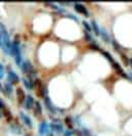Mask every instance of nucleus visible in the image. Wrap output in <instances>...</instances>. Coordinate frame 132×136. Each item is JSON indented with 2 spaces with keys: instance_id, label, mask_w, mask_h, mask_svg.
Masks as SVG:
<instances>
[{
  "instance_id": "obj_1",
  "label": "nucleus",
  "mask_w": 132,
  "mask_h": 136,
  "mask_svg": "<svg viewBox=\"0 0 132 136\" xmlns=\"http://www.w3.org/2000/svg\"><path fill=\"white\" fill-rule=\"evenodd\" d=\"M20 77L13 70H8V74H7V82L12 84H16L20 82Z\"/></svg>"
},
{
  "instance_id": "obj_2",
  "label": "nucleus",
  "mask_w": 132,
  "mask_h": 136,
  "mask_svg": "<svg viewBox=\"0 0 132 136\" xmlns=\"http://www.w3.org/2000/svg\"><path fill=\"white\" fill-rule=\"evenodd\" d=\"M21 69H22V72L24 74H27V75H30L32 72L34 71V68H33V65L30 60H24L21 66Z\"/></svg>"
},
{
  "instance_id": "obj_3",
  "label": "nucleus",
  "mask_w": 132,
  "mask_h": 136,
  "mask_svg": "<svg viewBox=\"0 0 132 136\" xmlns=\"http://www.w3.org/2000/svg\"><path fill=\"white\" fill-rule=\"evenodd\" d=\"M74 8H75V10L77 12H79L81 13V15H83L85 16H89V12L87 10V8H86L83 4H81V3H75L74 4Z\"/></svg>"
},
{
  "instance_id": "obj_4",
  "label": "nucleus",
  "mask_w": 132,
  "mask_h": 136,
  "mask_svg": "<svg viewBox=\"0 0 132 136\" xmlns=\"http://www.w3.org/2000/svg\"><path fill=\"white\" fill-rule=\"evenodd\" d=\"M35 105V100H34V97L32 95L28 94L26 96V99H25V102H24V107L26 110H31L32 107L34 106Z\"/></svg>"
},
{
  "instance_id": "obj_5",
  "label": "nucleus",
  "mask_w": 132,
  "mask_h": 136,
  "mask_svg": "<svg viewBox=\"0 0 132 136\" xmlns=\"http://www.w3.org/2000/svg\"><path fill=\"white\" fill-rule=\"evenodd\" d=\"M26 96H27V95H26V93L24 92L23 88L17 87V89H16V99H17V102H19L20 105H23V103L25 102Z\"/></svg>"
},
{
  "instance_id": "obj_6",
  "label": "nucleus",
  "mask_w": 132,
  "mask_h": 136,
  "mask_svg": "<svg viewBox=\"0 0 132 136\" xmlns=\"http://www.w3.org/2000/svg\"><path fill=\"white\" fill-rule=\"evenodd\" d=\"M49 128L55 133H63V127L60 123H50Z\"/></svg>"
},
{
  "instance_id": "obj_7",
  "label": "nucleus",
  "mask_w": 132,
  "mask_h": 136,
  "mask_svg": "<svg viewBox=\"0 0 132 136\" xmlns=\"http://www.w3.org/2000/svg\"><path fill=\"white\" fill-rule=\"evenodd\" d=\"M20 116H21V119L23 121V123H24L26 126H28L29 128H31V127H32V120H31V118L28 115H26L24 112H21Z\"/></svg>"
},
{
  "instance_id": "obj_8",
  "label": "nucleus",
  "mask_w": 132,
  "mask_h": 136,
  "mask_svg": "<svg viewBox=\"0 0 132 136\" xmlns=\"http://www.w3.org/2000/svg\"><path fill=\"white\" fill-rule=\"evenodd\" d=\"M48 128H49V126L47 125L46 122H45V121L41 122L40 125H39V129H38V130H39V134H40L41 136L47 134V133H48Z\"/></svg>"
},
{
  "instance_id": "obj_9",
  "label": "nucleus",
  "mask_w": 132,
  "mask_h": 136,
  "mask_svg": "<svg viewBox=\"0 0 132 136\" xmlns=\"http://www.w3.org/2000/svg\"><path fill=\"white\" fill-rule=\"evenodd\" d=\"M44 102H45V106H47V110L49 112H51L52 114H54V113L56 112V108L54 107V106L52 105V102L50 101V98H49L48 96H45L44 97Z\"/></svg>"
},
{
  "instance_id": "obj_10",
  "label": "nucleus",
  "mask_w": 132,
  "mask_h": 136,
  "mask_svg": "<svg viewBox=\"0 0 132 136\" xmlns=\"http://www.w3.org/2000/svg\"><path fill=\"white\" fill-rule=\"evenodd\" d=\"M2 113V115L5 117V119H6V121L7 122H11L12 121V119H13V116H12V113L8 110L7 107H5L4 110L1 112Z\"/></svg>"
},
{
  "instance_id": "obj_11",
  "label": "nucleus",
  "mask_w": 132,
  "mask_h": 136,
  "mask_svg": "<svg viewBox=\"0 0 132 136\" xmlns=\"http://www.w3.org/2000/svg\"><path fill=\"white\" fill-rule=\"evenodd\" d=\"M34 114L35 116H40L42 114V106H41V103L39 101H35L34 105Z\"/></svg>"
},
{
  "instance_id": "obj_12",
  "label": "nucleus",
  "mask_w": 132,
  "mask_h": 136,
  "mask_svg": "<svg viewBox=\"0 0 132 136\" xmlns=\"http://www.w3.org/2000/svg\"><path fill=\"white\" fill-rule=\"evenodd\" d=\"M22 82H23V84H24L25 88L27 90H32V89H33V82H31L30 80L26 79V78H23L22 79Z\"/></svg>"
},
{
  "instance_id": "obj_13",
  "label": "nucleus",
  "mask_w": 132,
  "mask_h": 136,
  "mask_svg": "<svg viewBox=\"0 0 132 136\" xmlns=\"http://www.w3.org/2000/svg\"><path fill=\"white\" fill-rule=\"evenodd\" d=\"M91 28H92V31H94V33L95 35H97V36H101V29L98 28V25H97V23L95 22V21H91Z\"/></svg>"
},
{
  "instance_id": "obj_14",
  "label": "nucleus",
  "mask_w": 132,
  "mask_h": 136,
  "mask_svg": "<svg viewBox=\"0 0 132 136\" xmlns=\"http://www.w3.org/2000/svg\"><path fill=\"white\" fill-rule=\"evenodd\" d=\"M101 38L103 39L104 42H107V43H108V42H112L111 37L109 36V34H108L103 29H101Z\"/></svg>"
},
{
  "instance_id": "obj_15",
  "label": "nucleus",
  "mask_w": 132,
  "mask_h": 136,
  "mask_svg": "<svg viewBox=\"0 0 132 136\" xmlns=\"http://www.w3.org/2000/svg\"><path fill=\"white\" fill-rule=\"evenodd\" d=\"M101 53H102V55H103L104 57H106L107 60H108L109 61H110L111 63H114V62H115V60H114V58H113L112 54H111L110 52H108V51H104V50H101Z\"/></svg>"
},
{
  "instance_id": "obj_16",
  "label": "nucleus",
  "mask_w": 132,
  "mask_h": 136,
  "mask_svg": "<svg viewBox=\"0 0 132 136\" xmlns=\"http://www.w3.org/2000/svg\"><path fill=\"white\" fill-rule=\"evenodd\" d=\"M4 92H6L8 95L12 94L13 88H12V85L10 83H5V84H4Z\"/></svg>"
},
{
  "instance_id": "obj_17",
  "label": "nucleus",
  "mask_w": 132,
  "mask_h": 136,
  "mask_svg": "<svg viewBox=\"0 0 132 136\" xmlns=\"http://www.w3.org/2000/svg\"><path fill=\"white\" fill-rule=\"evenodd\" d=\"M15 61H16V65L21 67L22 63H23V57H22V52L20 53H16L15 55Z\"/></svg>"
},
{
  "instance_id": "obj_18",
  "label": "nucleus",
  "mask_w": 132,
  "mask_h": 136,
  "mask_svg": "<svg viewBox=\"0 0 132 136\" xmlns=\"http://www.w3.org/2000/svg\"><path fill=\"white\" fill-rule=\"evenodd\" d=\"M65 124L67 125V127L69 128L70 130L73 129V120H72V118L70 116H68L65 118Z\"/></svg>"
},
{
  "instance_id": "obj_19",
  "label": "nucleus",
  "mask_w": 132,
  "mask_h": 136,
  "mask_svg": "<svg viewBox=\"0 0 132 136\" xmlns=\"http://www.w3.org/2000/svg\"><path fill=\"white\" fill-rule=\"evenodd\" d=\"M112 44H113V47L115 48V50L121 54V53H122V52H121V49H122V46H121V45L118 43L116 40H112Z\"/></svg>"
},
{
  "instance_id": "obj_20",
  "label": "nucleus",
  "mask_w": 132,
  "mask_h": 136,
  "mask_svg": "<svg viewBox=\"0 0 132 136\" xmlns=\"http://www.w3.org/2000/svg\"><path fill=\"white\" fill-rule=\"evenodd\" d=\"M84 37H85V39H86V41L91 42V43H95V42H94V39H93V37L91 36V34H90V33H88L87 31H85V32H84Z\"/></svg>"
},
{
  "instance_id": "obj_21",
  "label": "nucleus",
  "mask_w": 132,
  "mask_h": 136,
  "mask_svg": "<svg viewBox=\"0 0 132 136\" xmlns=\"http://www.w3.org/2000/svg\"><path fill=\"white\" fill-rule=\"evenodd\" d=\"M121 60H122V62L124 63L125 67H128V66H129V58L127 57L126 54L121 53Z\"/></svg>"
},
{
  "instance_id": "obj_22",
  "label": "nucleus",
  "mask_w": 132,
  "mask_h": 136,
  "mask_svg": "<svg viewBox=\"0 0 132 136\" xmlns=\"http://www.w3.org/2000/svg\"><path fill=\"white\" fill-rule=\"evenodd\" d=\"M82 25H83V27L85 28V30L88 32V33H90V32H92V28H91V25L89 24L88 22H86V21H83L82 22Z\"/></svg>"
},
{
  "instance_id": "obj_23",
  "label": "nucleus",
  "mask_w": 132,
  "mask_h": 136,
  "mask_svg": "<svg viewBox=\"0 0 132 136\" xmlns=\"http://www.w3.org/2000/svg\"><path fill=\"white\" fill-rule=\"evenodd\" d=\"M89 47L91 48L92 50H94V51H101V47H99L98 45H96L95 43H90Z\"/></svg>"
},
{
  "instance_id": "obj_24",
  "label": "nucleus",
  "mask_w": 132,
  "mask_h": 136,
  "mask_svg": "<svg viewBox=\"0 0 132 136\" xmlns=\"http://www.w3.org/2000/svg\"><path fill=\"white\" fill-rule=\"evenodd\" d=\"M4 76H5V71H4V67L1 62H0V80L4 78Z\"/></svg>"
},
{
  "instance_id": "obj_25",
  "label": "nucleus",
  "mask_w": 132,
  "mask_h": 136,
  "mask_svg": "<svg viewBox=\"0 0 132 136\" xmlns=\"http://www.w3.org/2000/svg\"><path fill=\"white\" fill-rule=\"evenodd\" d=\"M75 134V131L74 130H66L63 131V136H73Z\"/></svg>"
},
{
  "instance_id": "obj_26",
  "label": "nucleus",
  "mask_w": 132,
  "mask_h": 136,
  "mask_svg": "<svg viewBox=\"0 0 132 136\" xmlns=\"http://www.w3.org/2000/svg\"><path fill=\"white\" fill-rule=\"evenodd\" d=\"M66 16L69 17V19H71V20H73V21H75V22H78V17H77L76 15H71V13H66Z\"/></svg>"
},
{
  "instance_id": "obj_27",
  "label": "nucleus",
  "mask_w": 132,
  "mask_h": 136,
  "mask_svg": "<svg viewBox=\"0 0 132 136\" xmlns=\"http://www.w3.org/2000/svg\"><path fill=\"white\" fill-rule=\"evenodd\" d=\"M6 107V106H5V103H4L3 102V100H2V99H1V97H0V111H3L4 110V108H5Z\"/></svg>"
},
{
  "instance_id": "obj_28",
  "label": "nucleus",
  "mask_w": 132,
  "mask_h": 136,
  "mask_svg": "<svg viewBox=\"0 0 132 136\" xmlns=\"http://www.w3.org/2000/svg\"><path fill=\"white\" fill-rule=\"evenodd\" d=\"M2 46H3V41H2V36L0 34V47H2Z\"/></svg>"
},
{
  "instance_id": "obj_29",
  "label": "nucleus",
  "mask_w": 132,
  "mask_h": 136,
  "mask_svg": "<svg viewBox=\"0 0 132 136\" xmlns=\"http://www.w3.org/2000/svg\"><path fill=\"white\" fill-rule=\"evenodd\" d=\"M0 92H4V86L1 85V82H0Z\"/></svg>"
},
{
  "instance_id": "obj_30",
  "label": "nucleus",
  "mask_w": 132,
  "mask_h": 136,
  "mask_svg": "<svg viewBox=\"0 0 132 136\" xmlns=\"http://www.w3.org/2000/svg\"><path fill=\"white\" fill-rule=\"evenodd\" d=\"M129 66L131 67V69H132V58H129Z\"/></svg>"
},
{
  "instance_id": "obj_31",
  "label": "nucleus",
  "mask_w": 132,
  "mask_h": 136,
  "mask_svg": "<svg viewBox=\"0 0 132 136\" xmlns=\"http://www.w3.org/2000/svg\"><path fill=\"white\" fill-rule=\"evenodd\" d=\"M128 77H129V79H130V80L132 81V73H130V74L128 75Z\"/></svg>"
},
{
  "instance_id": "obj_32",
  "label": "nucleus",
  "mask_w": 132,
  "mask_h": 136,
  "mask_svg": "<svg viewBox=\"0 0 132 136\" xmlns=\"http://www.w3.org/2000/svg\"><path fill=\"white\" fill-rule=\"evenodd\" d=\"M25 136H30V135H29V134H26V135H25Z\"/></svg>"
}]
</instances>
